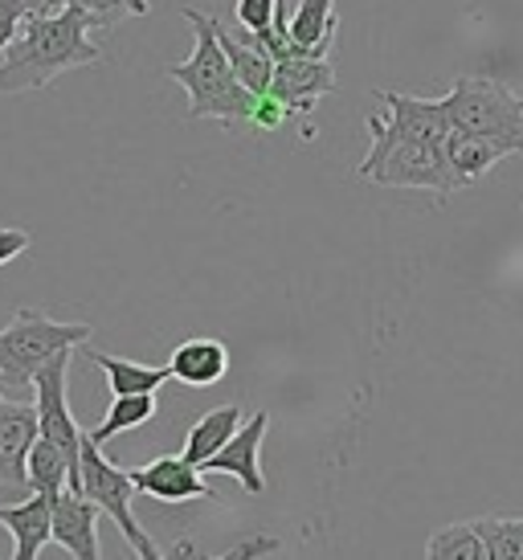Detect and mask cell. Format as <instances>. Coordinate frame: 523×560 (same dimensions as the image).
I'll return each instance as SVG.
<instances>
[{"label":"cell","instance_id":"ac0fdd59","mask_svg":"<svg viewBox=\"0 0 523 560\" xmlns=\"http://www.w3.org/2000/svg\"><path fill=\"white\" fill-rule=\"evenodd\" d=\"M287 30H291L294 46L311 49V54H332L336 46V0H303L294 16H287Z\"/></svg>","mask_w":523,"mask_h":560},{"label":"cell","instance_id":"7c38bea8","mask_svg":"<svg viewBox=\"0 0 523 560\" xmlns=\"http://www.w3.org/2000/svg\"><path fill=\"white\" fill-rule=\"evenodd\" d=\"M37 434V409L0 393V487H25V458Z\"/></svg>","mask_w":523,"mask_h":560},{"label":"cell","instance_id":"5b68a950","mask_svg":"<svg viewBox=\"0 0 523 560\" xmlns=\"http://www.w3.org/2000/svg\"><path fill=\"white\" fill-rule=\"evenodd\" d=\"M450 131H470V136H495L508 140L515 152H523V94L495 79H454L446 94Z\"/></svg>","mask_w":523,"mask_h":560},{"label":"cell","instance_id":"5bb4252c","mask_svg":"<svg viewBox=\"0 0 523 560\" xmlns=\"http://www.w3.org/2000/svg\"><path fill=\"white\" fill-rule=\"evenodd\" d=\"M58 491H33L25 503L0 508V524L13 532V560L42 557V548L49 545V512H54V495Z\"/></svg>","mask_w":523,"mask_h":560},{"label":"cell","instance_id":"ffe728a7","mask_svg":"<svg viewBox=\"0 0 523 560\" xmlns=\"http://www.w3.org/2000/svg\"><path fill=\"white\" fill-rule=\"evenodd\" d=\"M152 418H155V393H119V397H111V409L91 430V438L103 446L111 438L131 434L139 425H148Z\"/></svg>","mask_w":523,"mask_h":560},{"label":"cell","instance_id":"4316f807","mask_svg":"<svg viewBox=\"0 0 523 560\" xmlns=\"http://www.w3.org/2000/svg\"><path fill=\"white\" fill-rule=\"evenodd\" d=\"M278 552H282V545H278L275 536H249V540L225 548V552H217V557L221 560H254V557H278Z\"/></svg>","mask_w":523,"mask_h":560},{"label":"cell","instance_id":"d4e9b609","mask_svg":"<svg viewBox=\"0 0 523 560\" xmlns=\"http://www.w3.org/2000/svg\"><path fill=\"white\" fill-rule=\"evenodd\" d=\"M33 13H46V0H0V54L16 37L21 21Z\"/></svg>","mask_w":523,"mask_h":560},{"label":"cell","instance_id":"603a6c76","mask_svg":"<svg viewBox=\"0 0 523 560\" xmlns=\"http://www.w3.org/2000/svg\"><path fill=\"white\" fill-rule=\"evenodd\" d=\"M426 560H487V548L478 540V532L470 524H450V528L433 532L426 552Z\"/></svg>","mask_w":523,"mask_h":560},{"label":"cell","instance_id":"484cf974","mask_svg":"<svg viewBox=\"0 0 523 560\" xmlns=\"http://www.w3.org/2000/svg\"><path fill=\"white\" fill-rule=\"evenodd\" d=\"M278 4H282V0H237V21H242V30L262 33L275 21Z\"/></svg>","mask_w":523,"mask_h":560},{"label":"cell","instance_id":"9c48e42d","mask_svg":"<svg viewBox=\"0 0 523 560\" xmlns=\"http://www.w3.org/2000/svg\"><path fill=\"white\" fill-rule=\"evenodd\" d=\"M266 430H270L266 413L246 418L221 451L200 463V475H233V479L242 482V491L262 495L266 491V479H262V442H266Z\"/></svg>","mask_w":523,"mask_h":560},{"label":"cell","instance_id":"2e32d148","mask_svg":"<svg viewBox=\"0 0 523 560\" xmlns=\"http://www.w3.org/2000/svg\"><path fill=\"white\" fill-rule=\"evenodd\" d=\"M213 37H217V46L225 49V58H230L237 82H242V86H246L254 98L270 91V79H275V62H270V54H266V49L254 42V33H237V37H233V33L213 16Z\"/></svg>","mask_w":523,"mask_h":560},{"label":"cell","instance_id":"e0dca14e","mask_svg":"<svg viewBox=\"0 0 523 560\" xmlns=\"http://www.w3.org/2000/svg\"><path fill=\"white\" fill-rule=\"evenodd\" d=\"M78 352H82L86 360H94V364L107 373L111 397H119V393H155L172 381L168 364H164V369H155V364H136V360H127V357H111V352L91 348V340L78 343Z\"/></svg>","mask_w":523,"mask_h":560},{"label":"cell","instance_id":"4fadbf2b","mask_svg":"<svg viewBox=\"0 0 523 560\" xmlns=\"http://www.w3.org/2000/svg\"><path fill=\"white\" fill-rule=\"evenodd\" d=\"M168 373L188 389H209L230 373V348L213 336H193V340L176 343V352L168 357Z\"/></svg>","mask_w":523,"mask_h":560},{"label":"cell","instance_id":"cb8c5ba5","mask_svg":"<svg viewBox=\"0 0 523 560\" xmlns=\"http://www.w3.org/2000/svg\"><path fill=\"white\" fill-rule=\"evenodd\" d=\"M66 4L86 9L91 16H98V25H103V30H111V25H115V21H124V16L148 13V0H46V13L66 9Z\"/></svg>","mask_w":523,"mask_h":560},{"label":"cell","instance_id":"ba28073f","mask_svg":"<svg viewBox=\"0 0 523 560\" xmlns=\"http://www.w3.org/2000/svg\"><path fill=\"white\" fill-rule=\"evenodd\" d=\"M336 91V70L327 58L315 54H294V58H278L275 79H270V98H278L282 107L291 110V119L303 124V140H315V127H311V110L324 94Z\"/></svg>","mask_w":523,"mask_h":560},{"label":"cell","instance_id":"f1b7e54d","mask_svg":"<svg viewBox=\"0 0 523 560\" xmlns=\"http://www.w3.org/2000/svg\"><path fill=\"white\" fill-rule=\"evenodd\" d=\"M164 557H176V560H181V557H200V552L193 545H188V540H176V545H172L168 552H164Z\"/></svg>","mask_w":523,"mask_h":560},{"label":"cell","instance_id":"9a60e30c","mask_svg":"<svg viewBox=\"0 0 523 560\" xmlns=\"http://www.w3.org/2000/svg\"><path fill=\"white\" fill-rule=\"evenodd\" d=\"M508 156H520L508 140H495V136H470V131H450L446 136V160H450V168H454V176H458L462 188L483 180L499 160H508Z\"/></svg>","mask_w":523,"mask_h":560},{"label":"cell","instance_id":"7a4b0ae2","mask_svg":"<svg viewBox=\"0 0 523 560\" xmlns=\"http://www.w3.org/2000/svg\"><path fill=\"white\" fill-rule=\"evenodd\" d=\"M91 30H103L98 16L86 9H54V13H33L21 21L16 37L0 54V91L25 94L42 91L66 70L78 66H98L103 49L91 42Z\"/></svg>","mask_w":523,"mask_h":560},{"label":"cell","instance_id":"30bf717a","mask_svg":"<svg viewBox=\"0 0 523 560\" xmlns=\"http://www.w3.org/2000/svg\"><path fill=\"white\" fill-rule=\"evenodd\" d=\"M139 495L160 499V503H188V499H217V491L205 482L200 467H193L185 454H160L148 467L127 470Z\"/></svg>","mask_w":523,"mask_h":560},{"label":"cell","instance_id":"44dd1931","mask_svg":"<svg viewBox=\"0 0 523 560\" xmlns=\"http://www.w3.org/2000/svg\"><path fill=\"white\" fill-rule=\"evenodd\" d=\"M70 482V458L62 454V446H54L49 438H33L30 458H25V487L30 491H58Z\"/></svg>","mask_w":523,"mask_h":560},{"label":"cell","instance_id":"7402d4cb","mask_svg":"<svg viewBox=\"0 0 523 560\" xmlns=\"http://www.w3.org/2000/svg\"><path fill=\"white\" fill-rule=\"evenodd\" d=\"M487 560H523V515H478L470 520Z\"/></svg>","mask_w":523,"mask_h":560},{"label":"cell","instance_id":"8fae6325","mask_svg":"<svg viewBox=\"0 0 523 560\" xmlns=\"http://www.w3.org/2000/svg\"><path fill=\"white\" fill-rule=\"evenodd\" d=\"M49 540H58L66 548V557L74 560H98V508L86 495H78L70 487H62L54 495V512H49Z\"/></svg>","mask_w":523,"mask_h":560},{"label":"cell","instance_id":"52a82bcc","mask_svg":"<svg viewBox=\"0 0 523 560\" xmlns=\"http://www.w3.org/2000/svg\"><path fill=\"white\" fill-rule=\"evenodd\" d=\"M78 357V348H62L37 369L33 376V409H37V430L42 438H49L54 446H62V454L70 458V491H78V451H82V430H78L74 413H70V397H66V376H70V360Z\"/></svg>","mask_w":523,"mask_h":560},{"label":"cell","instance_id":"d6986e66","mask_svg":"<svg viewBox=\"0 0 523 560\" xmlns=\"http://www.w3.org/2000/svg\"><path fill=\"white\" fill-rule=\"evenodd\" d=\"M242 409L237 405H221V409H209V413H200L197 425L188 430L185 438V458L193 463V467H200L209 454H217L225 442L233 438V430L242 425Z\"/></svg>","mask_w":523,"mask_h":560},{"label":"cell","instance_id":"83f0119b","mask_svg":"<svg viewBox=\"0 0 523 560\" xmlns=\"http://www.w3.org/2000/svg\"><path fill=\"white\" fill-rule=\"evenodd\" d=\"M30 249V234L16 225H0V266H9L13 258H21Z\"/></svg>","mask_w":523,"mask_h":560},{"label":"cell","instance_id":"3957f363","mask_svg":"<svg viewBox=\"0 0 523 560\" xmlns=\"http://www.w3.org/2000/svg\"><path fill=\"white\" fill-rule=\"evenodd\" d=\"M185 21L197 33V49L181 66H168L164 74L188 91V119H217V124H249L254 94L237 82L225 49L213 37V16L185 9Z\"/></svg>","mask_w":523,"mask_h":560},{"label":"cell","instance_id":"277c9868","mask_svg":"<svg viewBox=\"0 0 523 560\" xmlns=\"http://www.w3.org/2000/svg\"><path fill=\"white\" fill-rule=\"evenodd\" d=\"M91 336V324H62V319H49L46 312H33V307L16 312L13 324L0 331V376H4V385L25 389L54 352L78 348Z\"/></svg>","mask_w":523,"mask_h":560},{"label":"cell","instance_id":"6da1fadb","mask_svg":"<svg viewBox=\"0 0 523 560\" xmlns=\"http://www.w3.org/2000/svg\"><path fill=\"white\" fill-rule=\"evenodd\" d=\"M388 115H369L372 148L360 160V176L381 188H426L438 197L462 192L446 160L450 119L442 98L381 91Z\"/></svg>","mask_w":523,"mask_h":560},{"label":"cell","instance_id":"8992f818","mask_svg":"<svg viewBox=\"0 0 523 560\" xmlns=\"http://www.w3.org/2000/svg\"><path fill=\"white\" fill-rule=\"evenodd\" d=\"M78 475H82V482H78V495H86L98 512L115 520L119 536L131 545V557H139V560H160V557H164V552L155 548L152 536L139 528V520L131 515V499L139 495L136 482H131V475H127L124 467H115L111 458H103V454H98V442H94L91 434H82Z\"/></svg>","mask_w":523,"mask_h":560}]
</instances>
